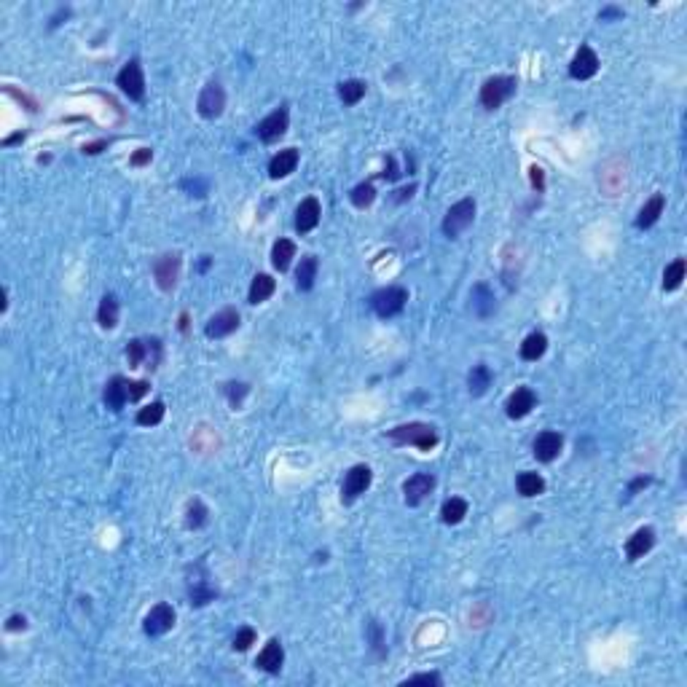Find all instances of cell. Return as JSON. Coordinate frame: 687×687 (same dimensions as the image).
<instances>
[{"label": "cell", "instance_id": "obj_1", "mask_svg": "<svg viewBox=\"0 0 687 687\" xmlns=\"http://www.w3.org/2000/svg\"><path fill=\"white\" fill-rule=\"evenodd\" d=\"M392 443L398 446H417L419 451H432L438 446V430L432 424H424V422H411V424H400L395 430L387 432Z\"/></svg>", "mask_w": 687, "mask_h": 687}, {"label": "cell", "instance_id": "obj_2", "mask_svg": "<svg viewBox=\"0 0 687 687\" xmlns=\"http://www.w3.org/2000/svg\"><path fill=\"white\" fill-rule=\"evenodd\" d=\"M515 86H518V81L513 76H494V78L484 81L478 100L486 110H497L499 105H505L515 95Z\"/></svg>", "mask_w": 687, "mask_h": 687}, {"label": "cell", "instance_id": "obj_3", "mask_svg": "<svg viewBox=\"0 0 687 687\" xmlns=\"http://www.w3.org/2000/svg\"><path fill=\"white\" fill-rule=\"evenodd\" d=\"M405 304H408V290L405 287H398V285H392V287H381V290H376L374 296H371V306H374V311H376L378 317H395V314H400V311L405 309Z\"/></svg>", "mask_w": 687, "mask_h": 687}, {"label": "cell", "instance_id": "obj_4", "mask_svg": "<svg viewBox=\"0 0 687 687\" xmlns=\"http://www.w3.org/2000/svg\"><path fill=\"white\" fill-rule=\"evenodd\" d=\"M126 360H129L132 368H140V365L156 368L162 363V341L159 338H148V341L132 338L129 347H126Z\"/></svg>", "mask_w": 687, "mask_h": 687}, {"label": "cell", "instance_id": "obj_5", "mask_svg": "<svg viewBox=\"0 0 687 687\" xmlns=\"http://www.w3.org/2000/svg\"><path fill=\"white\" fill-rule=\"evenodd\" d=\"M472 220H475V202H472L470 196L467 199H462V202H457L448 213H446L443 217V234L448 237V239H457L462 231H467L472 226Z\"/></svg>", "mask_w": 687, "mask_h": 687}, {"label": "cell", "instance_id": "obj_6", "mask_svg": "<svg viewBox=\"0 0 687 687\" xmlns=\"http://www.w3.org/2000/svg\"><path fill=\"white\" fill-rule=\"evenodd\" d=\"M374 481V472L368 465H354L350 467V472L344 475V484H341V502L352 505L354 499L368 491V486Z\"/></svg>", "mask_w": 687, "mask_h": 687}, {"label": "cell", "instance_id": "obj_7", "mask_svg": "<svg viewBox=\"0 0 687 687\" xmlns=\"http://www.w3.org/2000/svg\"><path fill=\"white\" fill-rule=\"evenodd\" d=\"M180 269H183V258H180V253H164V256L156 258V263H153V277H156V282H159V287L162 290H175L177 280H180Z\"/></svg>", "mask_w": 687, "mask_h": 687}, {"label": "cell", "instance_id": "obj_8", "mask_svg": "<svg viewBox=\"0 0 687 687\" xmlns=\"http://www.w3.org/2000/svg\"><path fill=\"white\" fill-rule=\"evenodd\" d=\"M116 83H119V89H121L129 100H143V97H145V76H143V65H140L137 59H129V62L124 65L121 73H119V78H116Z\"/></svg>", "mask_w": 687, "mask_h": 687}, {"label": "cell", "instance_id": "obj_9", "mask_svg": "<svg viewBox=\"0 0 687 687\" xmlns=\"http://www.w3.org/2000/svg\"><path fill=\"white\" fill-rule=\"evenodd\" d=\"M193 572H196V578L191 575L189 578V599L193 607H204L210 604L213 599L217 596L215 585L210 583V575H207V569H204V564H196L193 566Z\"/></svg>", "mask_w": 687, "mask_h": 687}, {"label": "cell", "instance_id": "obj_10", "mask_svg": "<svg viewBox=\"0 0 687 687\" xmlns=\"http://www.w3.org/2000/svg\"><path fill=\"white\" fill-rule=\"evenodd\" d=\"M432 489H435V475L432 472H417V475H411L403 484L405 505H411V508L422 505L432 494Z\"/></svg>", "mask_w": 687, "mask_h": 687}, {"label": "cell", "instance_id": "obj_11", "mask_svg": "<svg viewBox=\"0 0 687 687\" xmlns=\"http://www.w3.org/2000/svg\"><path fill=\"white\" fill-rule=\"evenodd\" d=\"M599 65L602 62H599V56H596L591 46H580L578 54L572 56V62H569V76L575 81H588V78H593L599 73Z\"/></svg>", "mask_w": 687, "mask_h": 687}, {"label": "cell", "instance_id": "obj_12", "mask_svg": "<svg viewBox=\"0 0 687 687\" xmlns=\"http://www.w3.org/2000/svg\"><path fill=\"white\" fill-rule=\"evenodd\" d=\"M287 124H290V113H287V108H277L274 113H269L263 121L256 126L258 137L263 140V143H277L280 137L287 132Z\"/></svg>", "mask_w": 687, "mask_h": 687}, {"label": "cell", "instance_id": "obj_13", "mask_svg": "<svg viewBox=\"0 0 687 687\" xmlns=\"http://www.w3.org/2000/svg\"><path fill=\"white\" fill-rule=\"evenodd\" d=\"M196 108H199V113H202L204 119H217L223 113V108H226V92H223V86L217 81L207 83L202 89V95H199Z\"/></svg>", "mask_w": 687, "mask_h": 687}, {"label": "cell", "instance_id": "obj_14", "mask_svg": "<svg viewBox=\"0 0 687 687\" xmlns=\"http://www.w3.org/2000/svg\"><path fill=\"white\" fill-rule=\"evenodd\" d=\"M172 626H175V609L167 602H162L145 615V626L143 628H145L148 636H164L167 631H172Z\"/></svg>", "mask_w": 687, "mask_h": 687}, {"label": "cell", "instance_id": "obj_15", "mask_svg": "<svg viewBox=\"0 0 687 687\" xmlns=\"http://www.w3.org/2000/svg\"><path fill=\"white\" fill-rule=\"evenodd\" d=\"M239 328V311L237 309H220L217 314H213L207 325H204V333L207 338H223L234 333Z\"/></svg>", "mask_w": 687, "mask_h": 687}, {"label": "cell", "instance_id": "obj_16", "mask_svg": "<svg viewBox=\"0 0 687 687\" xmlns=\"http://www.w3.org/2000/svg\"><path fill=\"white\" fill-rule=\"evenodd\" d=\"M129 387H132V381H126L124 376H113L108 384H105L102 400H105V405H108L110 411H121L126 403H132V392H129Z\"/></svg>", "mask_w": 687, "mask_h": 687}, {"label": "cell", "instance_id": "obj_17", "mask_svg": "<svg viewBox=\"0 0 687 687\" xmlns=\"http://www.w3.org/2000/svg\"><path fill=\"white\" fill-rule=\"evenodd\" d=\"M320 217H323L320 199H317V196H306L296 210V231L298 234H309L311 229H317Z\"/></svg>", "mask_w": 687, "mask_h": 687}, {"label": "cell", "instance_id": "obj_18", "mask_svg": "<svg viewBox=\"0 0 687 687\" xmlns=\"http://www.w3.org/2000/svg\"><path fill=\"white\" fill-rule=\"evenodd\" d=\"M652 545H655V529L652 526H642L626 542V558L628 561H639L645 553L652 551Z\"/></svg>", "mask_w": 687, "mask_h": 687}, {"label": "cell", "instance_id": "obj_19", "mask_svg": "<svg viewBox=\"0 0 687 687\" xmlns=\"http://www.w3.org/2000/svg\"><path fill=\"white\" fill-rule=\"evenodd\" d=\"M534 405H537V395L529 390V387H518V390L510 392V398L505 400V414H508L510 419H524Z\"/></svg>", "mask_w": 687, "mask_h": 687}, {"label": "cell", "instance_id": "obj_20", "mask_svg": "<svg viewBox=\"0 0 687 687\" xmlns=\"http://www.w3.org/2000/svg\"><path fill=\"white\" fill-rule=\"evenodd\" d=\"M561 448H564V438L558 432L545 430L534 438V457L539 462H553V459L561 454Z\"/></svg>", "mask_w": 687, "mask_h": 687}, {"label": "cell", "instance_id": "obj_21", "mask_svg": "<svg viewBox=\"0 0 687 687\" xmlns=\"http://www.w3.org/2000/svg\"><path fill=\"white\" fill-rule=\"evenodd\" d=\"M282 663H285V650L280 645V639H269V645L258 652L256 666L266 674H280Z\"/></svg>", "mask_w": 687, "mask_h": 687}, {"label": "cell", "instance_id": "obj_22", "mask_svg": "<svg viewBox=\"0 0 687 687\" xmlns=\"http://www.w3.org/2000/svg\"><path fill=\"white\" fill-rule=\"evenodd\" d=\"M296 167H298V150L296 148H285L269 162V177H271V180L287 177L290 172H296Z\"/></svg>", "mask_w": 687, "mask_h": 687}, {"label": "cell", "instance_id": "obj_23", "mask_svg": "<svg viewBox=\"0 0 687 687\" xmlns=\"http://www.w3.org/2000/svg\"><path fill=\"white\" fill-rule=\"evenodd\" d=\"M472 311L481 317V320H486V317H491L494 314V309H497V301H494V293L486 287V285H475L472 287Z\"/></svg>", "mask_w": 687, "mask_h": 687}, {"label": "cell", "instance_id": "obj_24", "mask_svg": "<svg viewBox=\"0 0 687 687\" xmlns=\"http://www.w3.org/2000/svg\"><path fill=\"white\" fill-rule=\"evenodd\" d=\"M274 290H277V280L274 277H269V274H256L247 298H250V304H263V301H269L274 296Z\"/></svg>", "mask_w": 687, "mask_h": 687}, {"label": "cell", "instance_id": "obj_25", "mask_svg": "<svg viewBox=\"0 0 687 687\" xmlns=\"http://www.w3.org/2000/svg\"><path fill=\"white\" fill-rule=\"evenodd\" d=\"M663 207H666L663 193H655V196H652L650 202H645V207L639 210L636 226H639V229H650V226H655V223H658V217L663 215Z\"/></svg>", "mask_w": 687, "mask_h": 687}, {"label": "cell", "instance_id": "obj_26", "mask_svg": "<svg viewBox=\"0 0 687 687\" xmlns=\"http://www.w3.org/2000/svg\"><path fill=\"white\" fill-rule=\"evenodd\" d=\"M317 269H320V261L314 256H304L296 269V285L298 290H311L314 280H317Z\"/></svg>", "mask_w": 687, "mask_h": 687}, {"label": "cell", "instance_id": "obj_27", "mask_svg": "<svg viewBox=\"0 0 687 687\" xmlns=\"http://www.w3.org/2000/svg\"><path fill=\"white\" fill-rule=\"evenodd\" d=\"M545 350H548V336L537 330V333H529V336L524 338V344H521V357L529 360V363H534V360H539V357L545 354Z\"/></svg>", "mask_w": 687, "mask_h": 687}, {"label": "cell", "instance_id": "obj_28", "mask_svg": "<svg viewBox=\"0 0 687 687\" xmlns=\"http://www.w3.org/2000/svg\"><path fill=\"white\" fill-rule=\"evenodd\" d=\"M515 486H518V494H521V497H537V494L545 491V478H542L539 472L526 470L515 478Z\"/></svg>", "mask_w": 687, "mask_h": 687}, {"label": "cell", "instance_id": "obj_29", "mask_svg": "<svg viewBox=\"0 0 687 687\" xmlns=\"http://www.w3.org/2000/svg\"><path fill=\"white\" fill-rule=\"evenodd\" d=\"M296 258V244L290 242V239H277L274 242V247H271V263H274V269H290V261Z\"/></svg>", "mask_w": 687, "mask_h": 687}, {"label": "cell", "instance_id": "obj_30", "mask_svg": "<svg viewBox=\"0 0 687 687\" xmlns=\"http://www.w3.org/2000/svg\"><path fill=\"white\" fill-rule=\"evenodd\" d=\"M489 387H491V371H489L484 363L472 365V371L467 374V390H470V395L481 398Z\"/></svg>", "mask_w": 687, "mask_h": 687}, {"label": "cell", "instance_id": "obj_31", "mask_svg": "<svg viewBox=\"0 0 687 687\" xmlns=\"http://www.w3.org/2000/svg\"><path fill=\"white\" fill-rule=\"evenodd\" d=\"M467 515V502L462 497H451L443 502V508H441V521L448 526H457L462 524V518Z\"/></svg>", "mask_w": 687, "mask_h": 687}, {"label": "cell", "instance_id": "obj_32", "mask_svg": "<svg viewBox=\"0 0 687 687\" xmlns=\"http://www.w3.org/2000/svg\"><path fill=\"white\" fill-rule=\"evenodd\" d=\"M368 92V83L360 78H350V81L338 83V97L344 100V105H357Z\"/></svg>", "mask_w": 687, "mask_h": 687}, {"label": "cell", "instance_id": "obj_33", "mask_svg": "<svg viewBox=\"0 0 687 687\" xmlns=\"http://www.w3.org/2000/svg\"><path fill=\"white\" fill-rule=\"evenodd\" d=\"M119 298L116 296H105L102 301H100V309H97V320H100V325L102 328H116L119 325Z\"/></svg>", "mask_w": 687, "mask_h": 687}, {"label": "cell", "instance_id": "obj_34", "mask_svg": "<svg viewBox=\"0 0 687 687\" xmlns=\"http://www.w3.org/2000/svg\"><path fill=\"white\" fill-rule=\"evenodd\" d=\"M685 271H687L685 258L671 261V263L666 266V271H663V290H676L679 285L685 282Z\"/></svg>", "mask_w": 687, "mask_h": 687}, {"label": "cell", "instance_id": "obj_35", "mask_svg": "<svg viewBox=\"0 0 687 687\" xmlns=\"http://www.w3.org/2000/svg\"><path fill=\"white\" fill-rule=\"evenodd\" d=\"M207 518H210V510H207V505L202 499L189 502V508H186V526L189 529H202L207 524Z\"/></svg>", "mask_w": 687, "mask_h": 687}, {"label": "cell", "instance_id": "obj_36", "mask_svg": "<svg viewBox=\"0 0 687 687\" xmlns=\"http://www.w3.org/2000/svg\"><path fill=\"white\" fill-rule=\"evenodd\" d=\"M164 403H150V405H145V408H140L137 411V424H143V427H153V424H159L164 419Z\"/></svg>", "mask_w": 687, "mask_h": 687}, {"label": "cell", "instance_id": "obj_37", "mask_svg": "<svg viewBox=\"0 0 687 687\" xmlns=\"http://www.w3.org/2000/svg\"><path fill=\"white\" fill-rule=\"evenodd\" d=\"M350 199L354 207H360V210H365V207H371L374 204V199H376V189H374V183H360V186H354L350 193Z\"/></svg>", "mask_w": 687, "mask_h": 687}, {"label": "cell", "instance_id": "obj_38", "mask_svg": "<svg viewBox=\"0 0 687 687\" xmlns=\"http://www.w3.org/2000/svg\"><path fill=\"white\" fill-rule=\"evenodd\" d=\"M250 392V387L244 384V381H231V384H226V398H229V403L234 405V408H239L244 400V395Z\"/></svg>", "mask_w": 687, "mask_h": 687}, {"label": "cell", "instance_id": "obj_39", "mask_svg": "<svg viewBox=\"0 0 687 687\" xmlns=\"http://www.w3.org/2000/svg\"><path fill=\"white\" fill-rule=\"evenodd\" d=\"M250 645H256V628L244 626V628H239L237 636H234V650L244 652V650H250Z\"/></svg>", "mask_w": 687, "mask_h": 687}, {"label": "cell", "instance_id": "obj_40", "mask_svg": "<svg viewBox=\"0 0 687 687\" xmlns=\"http://www.w3.org/2000/svg\"><path fill=\"white\" fill-rule=\"evenodd\" d=\"M405 685H443L441 674H417L411 679H405Z\"/></svg>", "mask_w": 687, "mask_h": 687}, {"label": "cell", "instance_id": "obj_41", "mask_svg": "<svg viewBox=\"0 0 687 687\" xmlns=\"http://www.w3.org/2000/svg\"><path fill=\"white\" fill-rule=\"evenodd\" d=\"M371 642H374V650H378V655H384V636H381V626L376 620H371Z\"/></svg>", "mask_w": 687, "mask_h": 687}, {"label": "cell", "instance_id": "obj_42", "mask_svg": "<svg viewBox=\"0 0 687 687\" xmlns=\"http://www.w3.org/2000/svg\"><path fill=\"white\" fill-rule=\"evenodd\" d=\"M150 159H153V150H150V148H140L135 153V156L129 159V164H132V167H145V164H150Z\"/></svg>", "mask_w": 687, "mask_h": 687}, {"label": "cell", "instance_id": "obj_43", "mask_svg": "<svg viewBox=\"0 0 687 687\" xmlns=\"http://www.w3.org/2000/svg\"><path fill=\"white\" fill-rule=\"evenodd\" d=\"M183 189H189L191 196H204V193H207V183H204V180H186Z\"/></svg>", "mask_w": 687, "mask_h": 687}, {"label": "cell", "instance_id": "obj_44", "mask_svg": "<svg viewBox=\"0 0 687 687\" xmlns=\"http://www.w3.org/2000/svg\"><path fill=\"white\" fill-rule=\"evenodd\" d=\"M129 392H132V403H135V400H140V398L148 392V381H132Z\"/></svg>", "mask_w": 687, "mask_h": 687}, {"label": "cell", "instance_id": "obj_45", "mask_svg": "<svg viewBox=\"0 0 687 687\" xmlns=\"http://www.w3.org/2000/svg\"><path fill=\"white\" fill-rule=\"evenodd\" d=\"M529 172H532V186H534L537 191L545 189V175H542V169H539V167H532Z\"/></svg>", "mask_w": 687, "mask_h": 687}, {"label": "cell", "instance_id": "obj_46", "mask_svg": "<svg viewBox=\"0 0 687 687\" xmlns=\"http://www.w3.org/2000/svg\"><path fill=\"white\" fill-rule=\"evenodd\" d=\"M25 626H28V620L22 618V615H11V618H8V623H6V628H8V631H22Z\"/></svg>", "mask_w": 687, "mask_h": 687}, {"label": "cell", "instance_id": "obj_47", "mask_svg": "<svg viewBox=\"0 0 687 687\" xmlns=\"http://www.w3.org/2000/svg\"><path fill=\"white\" fill-rule=\"evenodd\" d=\"M650 481L652 478H647V475H642V478H636V481H631V486H628V497H633L639 489H645V486H650Z\"/></svg>", "mask_w": 687, "mask_h": 687}, {"label": "cell", "instance_id": "obj_48", "mask_svg": "<svg viewBox=\"0 0 687 687\" xmlns=\"http://www.w3.org/2000/svg\"><path fill=\"white\" fill-rule=\"evenodd\" d=\"M398 175H400V172H398V167H395V159L390 156V159H387V167H384V172H381V177H384V180H395Z\"/></svg>", "mask_w": 687, "mask_h": 687}, {"label": "cell", "instance_id": "obj_49", "mask_svg": "<svg viewBox=\"0 0 687 687\" xmlns=\"http://www.w3.org/2000/svg\"><path fill=\"white\" fill-rule=\"evenodd\" d=\"M615 16H623V8H615V6H607V8H602V14H599V19H615Z\"/></svg>", "mask_w": 687, "mask_h": 687}, {"label": "cell", "instance_id": "obj_50", "mask_svg": "<svg viewBox=\"0 0 687 687\" xmlns=\"http://www.w3.org/2000/svg\"><path fill=\"white\" fill-rule=\"evenodd\" d=\"M108 143L105 140H100V143H92V145H83V153H89V156H95V153H100V150L105 148Z\"/></svg>", "mask_w": 687, "mask_h": 687}, {"label": "cell", "instance_id": "obj_51", "mask_svg": "<svg viewBox=\"0 0 687 687\" xmlns=\"http://www.w3.org/2000/svg\"><path fill=\"white\" fill-rule=\"evenodd\" d=\"M414 191H417V186H408V189H400V191H398V196H395V199H398V202H405V199H411V193H414Z\"/></svg>", "mask_w": 687, "mask_h": 687}, {"label": "cell", "instance_id": "obj_52", "mask_svg": "<svg viewBox=\"0 0 687 687\" xmlns=\"http://www.w3.org/2000/svg\"><path fill=\"white\" fill-rule=\"evenodd\" d=\"M70 16V11L65 8V11H59V14L54 16V22H52V28H56V25H62V19H68Z\"/></svg>", "mask_w": 687, "mask_h": 687}, {"label": "cell", "instance_id": "obj_53", "mask_svg": "<svg viewBox=\"0 0 687 687\" xmlns=\"http://www.w3.org/2000/svg\"><path fill=\"white\" fill-rule=\"evenodd\" d=\"M19 140H25V132H19V135L8 137V140H3V145H14V143H19Z\"/></svg>", "mask_w": 687, "mask_h": 687}]
</instances>
